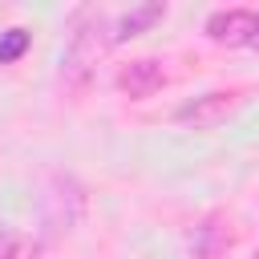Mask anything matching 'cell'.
Returning a JSON list of instances; mask_svg holds the SVG:
<instances>
[{
  "label": "cell",
  "instance_id": "obj_1",
  "mask_svg": "<svg viewBox=\"0 0 259 259\" xmlns=\"http://www.w3.org/2000/svg\"><path fill=\"white\" fill-rule=\"evenodd\" d=\"M105 45H113V40L105 36V16H89V20L73 32V40H69V49H65V81L85 85L89 73H93V65H97V57L105 53Z\"/></svg>",
  "mask_w": 259,
  "mask_h": 259
},
{
  "label": "cell",
  "instance_id": "obj_2",
  "mask_svg": "<svg viewBox=\"0 0 259 259\" xmlns=\"http://www.w3.org/2000/svg\"><path fill=\"white\" fill-rule=\"evenodd\" d=\"M206 36L219 45H259V12L223 8V12L206 16Z\"/></svg>",
  "mask_w": 259,
  "mask_h": 259
},
{
  "label": "cell",
  "instance_id": "obj_3",
  "mask_svg": "<svg viewBox=\"0 0 259 259\" xmlns=\"http://www.w3.org/2000/svg\"><path fill=\"white\" fill-rule=\"evenodd\" d=\"M166 85V73H162V65L158 61H130L121 73H117V89L121 93H130V97H150V93H158Z\"/></svg>",
  "mask_w": 259,
  "mask_h": 259
},
{
  "label": "cell",
  "instance_id": "obj_4",
  "mask_svg": "<svg viewBox=\"0 0 259 259\" xmlns=\"http://www.w3.org/2000/svg\"><path fill=\"white\" fill-rule=\"evenodd\" d=\"M231 105H235V97H231V93H206V97H194V101L178 105V113H174V117H178L182 125H194V130H202V125H214V121H223Z\"/></svg>",
  "mask_w": 259,
  "mask_h": 259
},
{
  "label": "cell",
  "instance_id": "obj_5",
  "mask_svg": "<svg viewBox=\"0 0 259 259\" xmlns=\"http://www.w3.org/2000/svg\"><path fill=\"white\" fill-rule=\"evenodd\" d=\"M36 255H40L36 239H28L24 231L0 223V259H36Z\"/></svg>",
  "mask_w": 259,
  "mask_h": 259
},
{
  "label": "cell",
  "instance_id": "obj_6",
  "mask_svg": "<svg viewBox=\"0 0 259 259\" xmlns=\"http://www.w3.org/2000/svg\"><path fill=\"white\" fill-rule=\"evenodd\" d=\"M162 4H142V8H134L130 16H121L117 20V32H113V40H130V36H138L142 28H150L154 20H162Z\"/></svg>",
  "mask_w": 259,
  "mask_h": 259
},
{
  "label": "cell",
  "instance_id": "obj_7",
  "mask_svg": "<svg viewBox=\"0 0 259 259\" xmlns=\"http://www.w3.org/2000/svg\"><path fill=\"white\" fill-rule=\"evenodd\" d=\"M219 247H223L219 219L198 223V227H194V235H190V251H194V259H214V255H219Z\"/></svg>",
  "mask_w": 259,
  "mask_h": 259
},
{
  "label": "cell",
  "instance_id": "obj_8",
  "mask_svg": "<svg viewBox=\"0 0 259 259\" xmlns=\"http://www.w3.org/2000/svg\"><path fill=\"white\" fill-rule=\"evenodd\" d=\"M28 32L24 28H8V32H0V65H12L16 57H24V49H28Z\"/></svg>",
  "mask_w": 259,
  "mask_h": 259
}]
</instances>
